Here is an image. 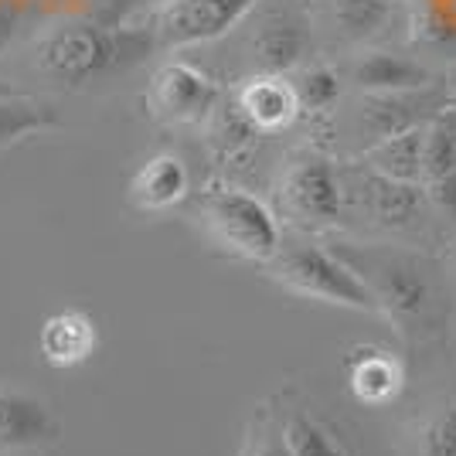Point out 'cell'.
Masks as SVG:
<instances>
[{
    "instance_id": "603a6c76",
    "label": "cell",
    "mask_w": 456,
    "mask_h": 456,
    "mask_svg": "<svg viewBox=\"0 0 456 456\" xmlns=\"http://www.w3.org/2000/svg\"><path fill=\"white\" fill-rule=\"evenodd\" d=\"M304 113H330L341 99V76L330 65H310L293 82Z\"/></svg>"
},
{
    "instance_id": "7c38bea8",
    "label": "cell",
    "mask_w": 456,
    "mask_h": 456,
    "mask_svg": "<svg viewBox=\"0 0 456 456\" xmlns=\"http://www.w3.org/2000/svg\"><path fill=\"white\" fill-rule=\"evenodd\" d=\"M306 55V31L300 20L273 14L259 24V31L252 35V58L259 65V72L266 76H286L293 72Z\"/></svg>"
},
{
    "instance_id": "ac0fdd59",
    "label": "cell",
    "mask_w": 456,
    "mask_h": 456,
    "mask_svg": "<svg viewBox=\"0 0 456 456\" xmlns=\"http://www.w3.org/2000/svg\"><path fill=\"white\" fill-rule=\"evenodd\" d=\"M375 293H379L381 310L395 323L416 321L419 314L426 310V304H429V283L409 266L385 269V276H381Z\"/></svg>"
},
{
    "instance_id": "6da1fadb",
    "label": "cell",
    "mask_w": 456,
    "mask_h": 456,
    "mask_svg": "<svg viewBox=\"0 0 456 456\" xmlns=\"http://www.w3.org/2000/svg\"><path fill=\"white\" fill-rule=\"evenodd\" d=\"M198 211L211 239L232 256L248 263H273L280 256V246H283L280 222L263 198L235 184H211L201 191Z\"/></svg>"
},
{
    "instance_id": "5b68a950",
    "label": "cell",
    "mask_w": 456,
    "mask_h": 456,
    "mask_svg": "<svg viewBox=\"0 0 456 456\" xmlns=\"http://www.w3.org/2000/svg\"><path fill=\"white\" fill-rule=\"evenodd\" d=\"M280 205L304 228L338 225L344 211V188L334 164L323 153H297L280 181Z\"/></svg>"
},
{
    "instance_id": "e0dca14e",
    "label": "cell",
    "mask_w": 456,
    "mask_h": 456,
    "mask_svg": "<svg viewBox=\"0 0 456 456\" xmlns=\"http://www.w3.org/2000/svg\"><path fill=\"white\" fill-rule=\"evenodd\" d=\"M368 208L375 215V222L385 228L412 225L422 211V184H402V181H388V177L371 174Z\"/></svg>"
},
{
    "instance_id": "9c48e42d",
    "label": "cell",
    "mask_w": 456,
    "mask_h": 456,
    "mask_svg": "<svg viewBox=\"0 0 456 456\" xmlns=\"http://www.w3.org/2000/svg\"><path fill=\"white\" fill-rule=\"evenodd\" d=\"M422 188L446 211H456V110H439L426 123Z\"/></svg>"
},
{
    "instance_id": "3957f363",
    "label": "cell",
    "mask_w": 456,
    "mask_h": 456,
    "mask_svg": "<svg viewBox=\"0 0 456 456\" xmlns=\"http://www.w3.org/2000/svg\"><path fill=\"white\" fill-rule=\"evenodd\" d=\"M130 31H123L116 38L110 28L93 24V20H65L48 28L35 45V65L55 82L65 86H82L89 78L102 76L106 69H113L123 52V38Z\"/></svg>"
},
{
    "instance_id": "7402d4cb",
    "label": "cell",
    "mask_w": 456,
    "mask_h": 456,
    "mask_svg": "<svg viewBox=\"0 0 456 456\" xmlns=\"http://www.w3.org/2000/svg\"><path fill=\"white\" fill-rule=\"evenodd\" d=\"M283 443L289 456H344L334 436L323 429L317 419L306 412H293L283 426Z\"/></svg>"
},
{
    "instance_id": "cb8c5ba5",
    "label": "cell",
    "mask_w": 456,
    "mask_h": 456,
    "mask_svg": "<svg viewBox=\"0 0 456 456\" xmlns=\"http://www.w3.org/2000/svg\"><path fill=\"white\" fill-rule=\"evenodd\" d=\"M422 456H456V395L426 422Z\"/></svg>"
},
{
    "instance_id": "4316f807",
    "label": "cell",
    "mask_w": 456,
    "mask_h": 456,
    "mask_svg": "<svg viewBox=\"0 0 456 456\" xmlns=\"http://www.w3.org/2000/svg\"><path fill=\"white\" fill-rule=\"evenodd\" d=\"M256 456H289V450H286V443H280V446H263Z\"/></svg>"
},
{
    "instance_id": "2e32d148",
    "label": "cell",
    "mask_w": 456,
    "mask_h": 456,
    "mask_svg": "<svg viewBox=\"0 0 456 456\" xmlns=\"http://www.w3.org/2000/svg\"><path fill=\"white\" fill-rule=\"evenodd\" d=\"M205 126H208V151L218 164H239V160H246L248 153L256 151L259 136H263L252 126V119L239 110V102H228V106L218 102V110L208 116Z\"/></svg>"
},
{
    "instance_id": "9a60e30c",
    "label": "cell",
    "mask_w": 456,
    "mask_h": 456,
    "mask_svg": "<svg viewBox=\"0 0 456 456\" xmlns=\"http://www.w3.org/2000/svg\"><path fill=\"white\" fill-rule=\"evenodd\" d=\"M354 399L364 405H385L402 392V364L379 347H362L347 364Z\"/></svg>"
},
{
    "instance_id": "44dd1931",
    "label": "cell",
    "mask_w": 456,
    "mask_h": 456,
    "mask_svg": "<svg viewBox=\"0 0 456 456\" xmlns=\"http://www.w3.org/2000/svg\"><path fill=\"white\" fill-rule=\"evenodd\" d=\"M395 0H330L334 24L347 38H368L388 24Z\"/></svg>"
},
{
    "instance_id": "5bb4252c",
    "label": "cell",
    "mask_w": 456,
    "mask_h": 456,
    "mask_svg": "<svg viewBox=\"0 0 456 456\" xmlns=\"http://www.w3.org/2000/svg\"><path fill=\"white\" fill-rule=\"evenodd\" d=\"M422 153H426V123L368 143L364 160L379 177L402 181V184H422Z\"/></svg>"
},
{
    "instance_id": "f1b7e54d",
    "label": "cell",
    "mask_w": 456,
    "mask_h": 456,
    "mask_svg": "<svg viewBox=\"0 0 456 456\" xmlns=\"http://www.w3.org/2000/svg\"><path fill=\"white\" fill-rule=\"evenodd\" d=\"M453 110H456V106H453Z\"/></svg>"
},
{
    "instance_id": "d6986e66",
    "label": "cell",
    "mask_w": 456,
    "mask_h": 456,
    "mask_svg": "<svg viewBox=\"0 0 456 456\" xmlns=\"http://www.w3.org/2000/svg\"><path fill=\"white\" fill-rule=\"evenodd\" d=\"M58 119L52 113V106L45 102H35V99H11L4 95L0 99V151L18 143L24 136L41 134V130H52Z\"/></svg>"
},
{
    "instance_id": "52a82bcc",
    "label": "cell",
    "mask_w": 456,
    "mask_h": 456,
    "mask_svg": "<svg viewBox=\"0 0 456 456\" xmlns=\"http://www.w3.org/2000/svg\"><path fill=\"white\" fill-rule=\"evenodd\" d=\"M58 443L61 422L55 409L20 385H0V456L48 453Z\"/></svg>"
},
{
    "instance_id": "d4e9b609",
    "label": "cell",
    "mask_w": 456,
    "mask_h": 456,
    "mask_svg": "<svg viewBox=\"0 0 456 456\" xmlns=\"http://www.w3.org/2000/svg\"><path fill=\"white\" fill-rule=\"evenodd\" d=\"M160 4H167V0H113V7H110V20H126V18H136V14H143V11H157Z\"/></svg>"
},
{
    "instance_id": "484cf974",
    "label": "cell",
    "mask_w": 456,
    "mask_h": 456,
    "mask_svg": "<svg viewBox=\"0 0 456 456\" xmlns=\"http://www.w3.org/2000/svg\"><path fill=\"white\" fill-rule=\"evenodd\" d=\"M14 35H18V14L7 11V7H0V55H4V48L14 41Z\"/></svg>"
},
{
    "instance_id": "30bf717a",
    "label": "cell",
    "mask_w": 456,
    "mask_h": 456,
    "mask_svg": "<svg viewBox=\"0 0 456 456\" xmlns=\"http://www.w3.org/2000/svg\"><path fill=\"white\" fill-rule=\"evenodd\" d=\"M235 102H239V110L252 119V126L263 136L280 134V130H286L297 116L304 113L297 86L286 82V76H266V72L248 78L246 86L239 89V95H235Z\"/></svg>"
},
{
    "instance_id": "ba28073f",
    "label": "cell",
    "mask_w": 456,
    "mask_h": 456,
    "mask_svg": "<svg viewBox=\"0 0 456 456\" xmlns=\"http://www.w3.org/2000/svg\"><path fill=\"white\" fill-rule=\"evenodd\" d=\"M95 347H99V327H95L93 314H86V310L69 306L41 323L38 351L52 368L86 364L95 354Z\"/></svg>"
},
{
    "instance_id": "4fadbf2b",
    "label": "cell",
    "mask_w": 456,
    "mask_h": 456,
    "mask_svg": "<svg viewBox=\"0 0 456 456\" xmlns=\"http://www.w3.org/2000/svg\"><path fill=\"white\" fill-rule=\"evenodd\" d=\"M429 69L392 52H368L354 65V86L371 95H405L429 86Z\"/></svg>"
},
{
    "instance_id": "83f0119b",
    "label": "cell",
    "mask_w": 456,
    "mask_h": 456,
    "mask_svg": "<svg viewBox=\"0 0 456 456\" xmlns=\"http://www.w3.org/2000/svg\"><path fill=\"white\" fill-rule=\"evenodd\" d=\"M453 106H456V95H453Z\"/></svg>"
},
{
    "instance_id": "277c9868",
    "label": "cell",
    "mask_w": 456,
    "mask_h": 456,
    "mask_svg": "<svg viewBox=\"0 0 456 456\" xmlns=\"http://www.w3.org/2000/svg\"><path fill=\"white\" fill-rule=\"evenodd\" d=\"M143 102L153 119L167 126H198V123H208V116L218 110L222 89L208 72L174 58L151 76Z\"/></svg>"
},
{
    "instance_id": "8992f818",
    "label": "cell",
    "mask_w": 456,
    "mask_h": 456,
    "mask_svg": "<svg viewBox=\"0 0 456 456\" xmlns=\"http://www.w3.org/2000/svg\"><path fill=\"white\" fill-rule=\"evenodd\" d=\"M259 0H167L157 14V41L164 48H191L228 35Z\"/></svg>"
},
{
    "instance_id": "7a4b0ae2",
    "label": "cell",
    "mask_w": 456,
    "mask_h": 456,
    "mask_svg": "<svg viewBox=\"0 0 456 456\" xmlns=\"http://www.w3.org/2000/svg\"><path fill=\"white\" fill-rule=\"evenodd\" d=\"M269 273L276 283H283L289 293L306 297V300L347 306V310H362V314L381 310L379 293L358 276V269L347 266L344 259L321 246H297L289 252H280L269 263Z\"/></svg>"
},
{
    "instance_id": "ffe728a7",
    "label": "cell",
    "mask_w": 456,
    "mask_h": 456,
    "mask_svg": "<svg viewBox=\"0 0 456 456\" xmlns=\"http://www.w3.org/2000/svg\"><path fill=\"white\" fill-rule=\"evenodd\" d=\"M409 95H371L368 102H364L362 110V126L368 140L375 143V140H385V136L392 134H402V130H409V126H419L422 119H419L412 110V102H409Z\"/></svg>"
},
{
    "instance_id": "8fae6325",
    "label": "cell",
    "mask_w": 456,
    "mask_h": 456,
    "mask_svg": "<svg viewBox=\"0 0 456 456\" xmlns=\"http://www.w3.org/2000/svg\"><path fill=\"white\" fill-rule=\"evenodd\" d=\"M191 191V174L181 157L174 153H157L151 157L130 181V205L143 215H160V211L177 208Z\"/></svg>"
}]
</instances>
